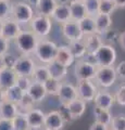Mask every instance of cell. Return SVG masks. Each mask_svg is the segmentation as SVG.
<instances>
[{"mask_svg":"<svg viewBox=\"0 0 125 130\" xmlns=\"http://www.w3.org/2000/svg\"><path fill=\"white\" fill-rule=\"evenodd\" d=\"M120 34L121 32H119L116 29H111V28H109L108 30H106L101 35L103 43L110 44V46H114L115 43H119Z\"/></svg>","mask_w":125,"mask_h":130,"instance_id":"obj_34","label":"cell"},{"mask_svg":"<svg viewBox=\"0 0 125 130\" xmlns=\"http://www.w3.org/2000/svg\"><path fill=\"white\" fill-rule=\"evenodd\" d=\"M26 93L34 100L35 103L43 102L47 95V92L45 90V87H44V84L36 83V81H33V83L31 84V86L29 89H27Z\"/></svg>","mask_w":125,"mask_h":130,"instance_id":"obj_17","label":"cell"},{"mask_svg":"<svg viewBox=\"0 0 125 130\" xmlns=\"http://www.w3.org/2000/svg\"><path fill=\"white\" fill-rule=\"evenodd\" d=\"M78 24H79V28L82 30V34L84 37L88 35L96 34V24H95V19L92 16L87 15L86 18L80 20Z\"/></svg>","mask_w":125,"mask_h":130,"instance_id":"obj_28","label":"cell"},{"mask_svg":"<svg viewBox=\"0 0 125 130\" xmlns=\"http://www.w3.org/2000/svg\"><path fill=\"white\" fill-rule=\"evenodd\" d=\"M115 72L120 79L125 80V61H122L118 64V66L115 67Z\"/></svg>","mask_w":125,"mask_h":130,"instance_id":"obj_45","label":"cell"},{"mask_svg":"<svg viewBox=\"0 0 125 130\" xmlns=\"http://www.w3.org/2000/svg\"><path fill=\"white\" fill-rule=\"evenodd\" d=\"M113 1L116 8H120V9L125 8V0H113Z\"/></svg>","mask_w":125,"mask_h":130,"instance_id":"obj_51","label":"cell"},{"mask_svg":"<svg viewBox=\"0 0 125 130\" xmlns=\"http://www.w3.org/2000/svg\"><path fill=\"white\" fill-rule=\"evenodd\" d=\"M97 66L78 60L75 63L74 67V76L77 80H94L96 75Z\"/></svg>","mask_w":125,"mask_h":130,"instance_id":"obj_8","label":"cell"},{"mask_svg":"<svg viewBox=\"0 0 125 130\" xmlns=\"http://www.w3.org/2000/svg\"><path fill=\"white\" fill-rule=\"evenodd\" d=\"M89 130H109V129H108V126L102 125V124H100V123H97V121H95V123L90 126Z\"/></svg>","mask_w":125,"mask_h":130,"instance_id":"obj_48","label":"cell"},{"mask_svg":"<svg viewBox=\"0 0 125 130\" xmlns=\"http://www.w3.org/2000/svg\"><path fill=\"white\" fill-rule=\"evenodd\" d=\"M119 44L121 46V48L125 51V31L121 32L120 34V39H119Z\"/></svg>","mask_w":125,"mask_h":130,"instance_id":"obj_49","label":"cell"},{"mask_svg":"<svg viewBox=\"0 0 125 130\" xmlns=\"http://www.w3.org/2000/svg\"><path fill=\"white\" fill-rule=\"evenodd\" d=\"M57 50L58 46L55 42L47 39H39L34 54L40 63L47 65L52 61H54Z\"/></svg>","mask_w":125,"mask_h":130,"instance_id":"obj_2","label":"cell"},{"mask_svg":"<svg viewBox=\"0 0 125 130\" xmlns=\"http://www.w3.org/2000/svg\"><path fill=\"white\" fill-rule=\"evenodd\" d=\"M95 106L103 108V109H110L115 103L114 95L112 93L108 92L106 90H98L97 94L95 96Z\"/></svg>","mask_w":125,"mask_h":130,"instance_id":"obj_15","label":"cell"},{"mask_svg":"<svg viewBox=\"0 0 125 130\" xmlns=\"http://www.w3.org/2000/svg\"><path fill=\"white\" fill-rule=\"evenodd\" d=\"M116 9L113 0H100L99 3V13L111 15L112 12Z\"/></svg>","mask_w":125,"mask_h":130,"instance_id":"obj_37","label":"cell"},{"mask_svg":"<svg viewBox=\"0 0 125 130\" xmlns=\"http://www.w3.org/2000/svg\"><path fill=\"white\" fill-rule=\"evenodd\" d=\"M19 114L17 104L10 102V101H5L0 105V118L12 120Z\"/></svg>","mask_w":125,"mask_h":130,"instance_id":"obj_25","label":"cell"},{"mask_svg":"<svg viewBox=\"0 0 125 130\" xmlns=\"http://www.w3.org/2000/svg\"><path fill=\"white\" fill-rule=\"evenodd\" d=\"M61 29H62L63 36L68 40V42L75 41V40H80L84 38L82 30L79 28L78 22L70 20V21L61 24Z\"/></svg>","mask_w":125,"mask_h":130,"instance_id":"obj_10","label":"cell"},{"mask_svg":"<svg viewBox=\"0 0 125 130\" xmlns=\"http://www.w3.org/2000/svg\"><path fill=\"white\" fill-rule=\"evenodd\" d=\"M77 1H82V0H68V3H72V2H77Z\"/></svg>","mask_w":125,"mask_h":130,"instance_id":"obj_56","label":"cell"},{"mask_svg":"<svg viewBox=\"0 0 125 130\" xmlns=\"http://www.w3.org/2000/svg\"><path fill=\"white\" fill-rule=\"evenodd\" d=\"M23 29L21 28V25L19 23H17L12 18L3 20V25H2V30L1 34L5 38L8 40H12L15 39L18 37V35L21 32Z\"/></svg>","mask_w":125,"mask_h":130,"instance_id":"obj_11","label":"cell"},{"mask_svg":"<svg viewBox=\"0 0 125 130\" xmlns=\"http://www.w3.org/2000/svg\"><path fill=\"white\" fill-rule=\"evenodd\" d=\"M57 2V5H67L68 0H54Z\"/></svg>","mask_w":125,"mask_h":130,"instance_id":"obj_53","label":"cell"},{"mask_svg":"<svg viewBox=\"0 0 125 130\" xmlns=\"http://www.w3.org/2000/svg\"><path fill=\"white\" fill-rule=\"evenodd\" d=\"M54 61H57L58 63L64 65L65 67H70L71 65H73L75 62V58L72 54L68 46H58V50L55 53Z\"/></svg>","mask_w":125,"mask_h":130,"instance_id":"obj_16","label":"cell"},{"mask_svg":"<svg viewBox=\"0 0 125 130\" xmlns=\"http://www.w3.org/2000/svg\"><path fill=\"white\" fill-rule=\"evenodd\" d=\"M114 99H115V102L119 105H121V106H125V85L121 86L118 89V91L115 92Z\"/></svg>","mask_w":125,"mask_h":130,"instance_id":"obj_43","label":"cell"},{"mask_svg":"<svg viewBox=\"0 0 125 130\" xmlns=\"http://www.w3.org/2000/svg\"><path fill=\"white\" fill-rule=\"evenodd\" d=\"M51 20L58 22L59 24H63L71 20L70 6L67 5H57L53 13L51 15Z\"/></svg>","mask_w":125,"mask_h":130,"instance_id":"obj_19","label":"cell"},{"mask_svg":"<svg viewBox=\"0 0 125 130\" xmlns=\"http://www.w3.org/2000/svg\"><path fill=\"white\" fill-rule=\"evenodd\" d=\"M58 112L60 114V116L62 117V119L64 123H71V121H73V117H72L70 111H68V108L66 106V104H61V106L60 108L58 109Z\"/></svg>","mask_w":125,"mask_h":130,"instance_id":"obj_41","label":"cell"},{"mask_svg":"<svg viewBox=\"0 0 125 130\" xmlns=\"http://www.w3.org/2000/svg\"><path fill=\"white\" fill-rule=\"evenodd\" d=\"M35 67H36V63L34 59H32L29 55H22L17 59L13 70L17 73L18 76L32 77Z\"/></svg>","mask_w":125,"mask_h":130,"instance_id":"obj_9","label":"cell"},{"mask_svg":"<svg viewBox=\"0 0 125 130\" xmlns=\"http://www.w3.org/2000/svg\"><path fill=\"white\" fill-rule=\"evenodd\" d=\"M94 117H95V121H97V123H100V124L106 125V126H110L113 116H112V114L110 113V109H103V108L95 106Z\"/></svg>","mask_w":125,"mask_h":130,"instance_id":"obj_29","label":"cell"},{"mask_svg":"<svg viewBox=\"0 0 125 130\" xmlns=\"http://www.w3.org/2000/svg\"><path fill=\"white\" fill-rule=\"evenodd\" d=\"M64 121L60 116L58 111H51L46 114L44 128L46 130H62L64 127Z\"/></svg>","mask_w":125,"mask_h":130,"instance_id":"obj_13","label":"cell"},{"mask_svg":"<svg viewBox=\"0 0 125 130\" xmlns=\"http://www.w3.org/2000/svg\"><path fill=\"white\" fill-rule=\"evenodd\" d=\"M82 1L84 3V6H85L87 15L95 18V16L99 13L100 0H82Z\"/></svg>","mask_w":125,"mask_h":130,"instance_id":"obj_36","label":"cell"},{"mask_svg":"<svg viewBox=\"0 0 125 130\" xmlns=\"http://www.w3.org/2000/svg\"><path fill=\"white\" fill-rule=\"evenodd\" d=\"M11 7L12 3L8 0H0V19L6 20L11 18Z\"/></svg>","mask_w":125,"mask_h":130,"instance_id":"obj_38","label":"cell"},{"mask_svg":"<svg viewBox=\"0 0 125 130\" xmlns=\"http://www.w3.org/2000/svg\"><path fill=\"white\" fill-rule=\"evenodd\" d=\"M66 106L70 111L72 117H73V119H77L79 117H82L83 114L86 111V102L82 99H79V98L66 104Z\"/></svg>","mask_w":125,"mask_h":130,"instance_id":"obj_23","label":"cell"},{"mask_svg":"<svg viewBox=\"0 0 125 130\" xmlns=\"http://www.w3.org/2000/svg\"><path fill=\"white\" fill-rule=\"evenodd\" d=\"M57 96L59 98L61 104H68L73 100L78 98L76 87L68 83H61V86H60L59 93Z\"/></svg>","mask_w":125,"mask_h":130,"instance_id":"obj_12","label":"cell"},{"mask_svg":"<svg viewBox=\"0 0 125 130\" xmlns=\"http://www.w3.org/2000/svg\"><path fill=\"white\" fill-rule=\"evenodd\" d=\"M3 58V63H5V67L6 68H12L13 70L14 65H15V62H17V56H14L12 53L10 52H7L5 55H2Z\"/></svg>","mask_w":125,"mask_h":130,"instance_id":"obj_42","label":"cell"},{"mask_svg":"<svg viewBox=\"0 0 125 130\" xmlns=\"http://www.w3.org/2000/svg\"><path fill=\"white\" fill-rule=\"evenodd\" d=\"M77 96L85 102H91L95 100V96L98 92L96 85L92 83V80H77L76 86Z\"/></svg>","mask_w":125,"mask_h":130,"instance_id":"obj_7","label":"cell"},{"mask_svg":"<svg viewBox=\"0 0 125 130\" xmlns=\"http://www.w3.org/2000/svg\"><path fill=\"white\" fill-rule=\"evenodd\" d=\"M68 48L72 52V54L75 58V60H80L84 55L87 53L86 44L84 42V39L80 40H75V41H70L68 42Z\"/></svg>","mask_w":125,"mask_h":130,"instance_id":"obj_27","label":"cell"},{"mask_svg":"<svg viewBox=\"0 0 125 130\" xmlns=\"http://www.w3.org/2000/svg\"><path fill=\"white\" fill-rule=\"evenodd\" d=\"M31 78L33 81L40 83V84H44L48 78H50L49 71H48L47 65H36L35 70L33 72V75H32Z\"/></svg>","mask_w":125,"mask_h":130,"instance_id":"obj_30","label":"cell"},{"mask_svg":"<svg viewBox=\"0 0 125 130\" xmlns=\"http://www.w3.org/2000/svg\"><path fill=\"white\" fill-rule=\"evenodd\" d=\"M84 42L86 44L87 52H90V53H95L103 44L101 35L97 34V32L96 34H92V35L85 36V37H84Z\"/></svg>","mask_w":125,"mask_h":130,"instance_id":"obj_26","label":"cell"},{"mask_svg":"<svg viewBox=\"0 0 125 130\" xmlns=\"http://www.w3.org/2000/svg\"><path fill=\"white\" fill-rule=\"evenodd\" d=\"M33 83V80H32L31 77H26V76H18L17 77V83H15V85L21 89V90H23L24 92L27 91V89L30 88L31 84Z\"/></svg>","mask_w":125,"mask_h":130,"instance_id":"obj_40","label":"cell"},{"mask_svg":"<svg viewBox=\"0 0 125 130\" xmlns=\"http://www.w3.org/2000/svg\"><path fill=\"white\" fill-rule=\"evenodd\" d=\"M111 130H125V115H116L112 117Z\"/></svg>","mask_w":125,"mask_h":130,"instance_id":"obj_39","label":"cell"},{"mask_svg":"<svg viewBox=\"0 0 125 130\" xmlns=\"http://www.w3.org/2000/svg\"><path fill=\"white\" fill-rule=\"evenodd\" d=\"M0 130H13L12 120L0 118Z\"/></svg>","mask_w":125,"mask_h":130,"instance_id":"obj_46","label":"cell"},{"mask_svg":"<svg viewBox=\"0 0 125 130\" xmlns=\"http://www.w3.org/2000/svg\"><path fill=\"white\" fill-rule=\"evenodd\" d=\"M95 24H96V32L102 35L104 31L111 28L112 25V18L109 14L98 13L95 16Z\"/></svg>","mask_w":125,"mask_h":130,"instance_id":"obj_21","label":"cell"},{"mask_svg":"<svg viewBox=\"0 0 125 130\" xmlns=\"http://www.w3.org/2000/svg\"><path fill=\"white\" fill-rule=\"evenodd\" d=\"M62 81L57 80L54 78H48L45 83H44V87H45V90L47 92L48 95H58L59 93V89L61 86Z\"/></svg>","mask_w":125,"mask_h":130,"instance_id":"obj_33","label":"cell"},{"mask_svg":"<svg viewBox=\"0 0 125 130\" xmlns=\"http://www.w3.org/2000/svg\"><path fill=\"white\" fill-rule=\"evenodd\" d=\"M10 40L5 38L2 35H0V55H5L7 52H9Z\"/></svg>","mask_w":125,"mask_h":130,"instance_id":"obj_44","label":"cell"},{"mask_svg":"<svg viewBox=\"0 0 125 130\" xmlns=\"http://www.w3.org/2000/svg\"><path fill=\"white\" fill-rule=\"evenodd\" d=\"M35 104H36V103L34 102V100L32 99V98L25 92V93L23 94L21 101H20V102L17 104V106H18V112H19L20 114H26L29 111H31V109L34 108Z\"/></svg>","mask_w":125,"mask_h":130,"instance_id":"obj_31","label":"cell"},{"mask_svg":"<svg viewBox=\"0 0 125 130\" xmlns=\"http://www.w3.org/2000/svg\"><path fill=\"white\" fill-rule=\"evenodd\" d=\"M97 66H113L116 61V51L113 46L103 43L95 52Z\"/></svg>","mask_w":125,"mask_h":130,"instance_id":"obj_6","label":"cell"},{"mask_svg":"<svg viewBox=\"0 0 125 130\" xmlns=\"http://www.w3.org/2000/svg\"><path fill=\"white\" fill-rule=\"evenodd\" d=\"M2 25H3V20L0 19V34H1V30H2Z\"/></svg>","mask_w":125,"mask_h":130,"instance_id":"obj_55","label":"cell"},{"mask_svg":"<svg viewBox=\"0 0 125 130\" xmlns=\"http://www.w3.org/2000/svg\"><path fill=\"white\" fill-rule=\"evenodd\" d=\"M30 25H31V30L38 38H46L51 32L52 20L49 16L35 14V16L30 22Z\"/></svg>","mask_w":125,"mask_h":130,"instance_id":"obj_4","label":"cell"},{"mask_svg":"<svg viewBox=\"0 0 125 130\" xmlns=\"http://www.w3.org/2000/svg\"><path fill=\"white\" fill-rule=\"evenodd\" d=\"M8 1H9V0H8Z\"/></svg>","mask_w":125,"mask_h":130,"instance_id":"obj_57","label":"cell"},{"mask_svg":"<svg viewBox=\"0 0 125 130\" xmlns=\"http://www.w3.org/2000/svg\"><path fill=\"white\" fill-rule=\"evenodd\" d=\"M12 124H13V130H31L25 114L19 113L18 115L12 119Z\"/></svg>","mask_w":125,"mask_h":130,"instance_id":"obj_35","label":"cell"},{"mask_svg":"<svg viewBox=\"0 0 125 130\" xmlns=\"http://www.w3.org/2000/svg\"><path fill=\"white\" fill-rule=\"evenodd\" d=\"M84 62H87L89 64H92V65H96L97 66V61H96V56H95V53H90V52H87V53L80 59Z\"/></svg>","mask_w":125,"mask_h":130,"instance_id":"obj_47","label":"cell"},{"mask_svg":"<svg viewBox=\"0 0 125 130\" xmlns=\"http://www.w3.org/2000/svg\"><path fill=\"white\" fill-rule=\"evenodd\" d=\"M5 68V63H3V58L2 55H0V71H2Z\"/></svg>","mask_w":125,"mask_h":130,"instance_id":"obj_54","label":"cell"},{"mask_svg":"<svg viewBox=\"0 0 125 130\" xmlns=\"http://www.w3.org/2000/svg\"><path fill=\"white\" fill-rule=\"evenodd\" d=\"M26 2L29 3L30 6H32L33 8H35L36 6L38 5V2H39V0H26Z\"/></svg>","mask_w":125,"mask_h":130,"instance_id":"obj_52","label":"cell"},{"mask_svg":"<svg viewBox=\"0 0 125 130\" xmlns=\"http://www.w3.org/2000/svg\"><path fill=\"white\" fill-rule=\"evenodd\" d=\"M18 50L23 55H30L35 52L39 38L32 30H22L14 39Z\"/></svg>","mask_w":125,"mask_h":130,"instance_id":"obj_1","label":"cell"},{"mask_svg":"<svg viewBox=\"0 0 125 130\" xmlns=\"http://www.w3.org/2000/svg\"><path fill=\"white\" fill-rule=\"evenodd\" d=\"M26 118L29 121L30 125V129L31 130H35V129H40L44 127V121H45V116L46 114L44 113L41 109L39 108H33L29 111L26 114Z\"/></svg>","mask_w":125,"mask_h":130,"instance_id":"obj_14","label":"cell"},{"mask_svg":"<svg viewBox=\"0 0 125 130\" xmlns=\"http://www.w3.org/2000/svg\"><path fill=\"white\" fill-rule=\"evenodd\" d=\"M118 75L114 66H97L95 81L99 87L103 89L110 88L115 83Z\"/></svg>","mask_w":125,"mask_h":130,"instance_id":"obj_5","label":"cell"},{"mask_svg":"<svg viewBox=\"0 0 125 130\" xmlns=\"http://www.w3.org/2000/svg\"><path fill=\"white\" fill-rule=\"evenodd\" d=\"M24 93H25V92H24L23 90H21V89H20L17 85H14V86L6 89L7 101H10V102L14 103V104H18L20 101H21Z\"/></svg>","mask_w":125,"mask_h":130,"instance_id":"obj_32","label":"cell"},{"mask_svg":"<svg viewBox=\"0 0 125 130\" xmlns=\"http://www.w3.org/2000/svg\"><path fill=\"white\" fill-rule=\"evenodd\" d=\"M55 7H57V2L54 0H39L38 5L35 7V14L51 18Z\"/></svg>","mask_w":125,"mask_h":130,"instance_id":"obj_22","label":"cell"},{"mask_svg":"<svg viewBox=\"0 0 125 130\" xmlns=\"http://www.w3.org/2000/svg\"><path fill=\"white\" fill-rule=\"evenodd\" d=\"M17 73L12 68H3L0 71V88L1 89H8L12 86H14L17 83Z\"/></svg>","mask_w":125,"mask_h":130,"instance_id":"obj_18","label":"cell"},{"mask_svg":"<svg viewBox=\"0 0 125 130\" xmlns=\"http://www.w3.org/2000/svg\"><path fill=\"white\" fill-rule=\"evenodd\" d=\"M48 71H49V75L51 78H54L57 80L62 81L67 75V67L64 65L58 63L57 61H52L49 64H47Z\"/></svg>","mask_w":125,"mask_h":130,"instance_id":"obj_20","label":"cell"},{"mask_svg":"<svg viewBox=\"0 0 125 130\" xmlns=\"http://www.w3.org/2000/svg\"><path fill=\"white\" fill-rule=\"evenodd\" d=\"M70 6V12H71V20L75 22H79L80 20L87 16V12L85 9L83 1H77V2H72L68 3Z\"/></svg>","mask_w":125,"mask_h":130,"instance_id":"obj_24","label":"cell"},{"mask_svg":"<svg viewBox=\"0 0 125 130\" xmlns=\"http://www.w3.org/2000/svg\"><path fill=\"white\" fill-rule=\"evenodd\" d=\"M45 130H46V129H45Z\"/></svg>","mask_w":125,"mask_h":130,"instance_id":"obj_58","label":"cell"},{"mask_svg":"<svg viewBox=\"0 0 125 130\" xmlns=\"http://www.w3.org/2000/svg\"><path fill=\"white\" fill-rule=\"evenodd\" d=\"M35 16L34 8L30 6L26 1H17L12 3L11 7V18L20 25L22 24H30Z\"/></svg>","mask_w":125,"mask_h":130,"instance_id":"obj_3","label":"cell"},{"mask_svg":"<svg viewBox=\"0 0 125 130\" xmlns=\"http://www.w3.org/2000/svg\"><path fill=\"white\" fill-rule=\"evenodd\" d=\"M5 101H7V95H6V90L0 88V105H1Z\"/></svg>","mask_w":125,"mask_h":130,"instance_id":"obj_50","label":"cell"}]
</instances>
